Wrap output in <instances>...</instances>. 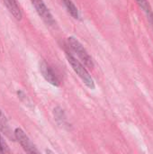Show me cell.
Wrapping results in <instances>:
<instances>
[{
    "instance_id": "1",
    "label": "cell",
    "mask_w": 153,
    "mask_h": 154,
    "mask_svg": "<svg viewBox=\"0 0 153 154\" xmlns=\"http://www.w3.org/2000/svg\"><path fill=\"white\" fill-rule=\"evenodd\" d=\"M65 55H66L68 62L69 63V65L71 66V68L73 69L75 73L81 79V80L84 82V84L88 88L95 89V88H96L95 81H94L93 78L91 77V75L89 74V72L84 67V65L79 60H78L72 54H70L69 51H65Z\"/></svg>"
},
{
    "instance_id": "2",
    "label": "cell",
    "mask_w": 153,
    "mask_h": 154,
    "mask_svg": "<svg viewBox=\"0 0 153 154\" xmlns=\"http://www.w3.org/2000/svg\"><path fill=\"white\" fill-rule=\"evenodd\" d=\"M67 41H68V44L70 47V49L78 55V57L80 59V60L84 63V65L89 69H93L95 66L93 60H92L91 56L89 55V53L87 52V51L81 44V42L77 38H75L73 36H69L67 39Z\"/></svg>"
},
{
    "instance_id": "3",
    "label": "cell",
    "mask_w": 153,
    "mask_h": 154,
    "mask_svg": "<svg viewBox=\"0 0 153 154\" xmlns=\"http://www.w3.org/2000/svg\"><path fill=\"white\" fill-rule=\"evenodd\" d=\"M14 139L19 143V144L24 150V152H26L27 153H40L38 149L32 143V141L30 140V138L24 133L23 130H22L19 127L15 128L14 131Z\"/></svg>"
},
{
    "instance_id": "4",
    "label": "cell",
    "mask_w": 153,
    "mask_h": 154,
    "mask_svg": "<svg viewBox=\"0 0 153 154\" xmlns=\"http://www.w3.org/2000/svg\"><path fill=\"white\" fill-rule=\"evenodd\" d=\"M32 5L34 6L37 14L39 16L49 25H54L55 24V19L53 18V15L51 14L50 11L43 2V0H31Z\"/></svg>"
},
{
    "instance_id": "5",
    "label": "cell",
    "mask_w": 153,
    "mask_h": 154,
    "mask_svg": "<svg viewBox=\"0 0 153 154\" xmlns=\"http://www.w3.org/2000/svg\"><path fill=\"white\" fill-rule=\"evenodd\" d=\"M39 69H40V71H41L42 77L45 79L46 81H48L52 86H55V87L60 86V79H58V77L56 76L55 72L50 68V66L45 60H40Z\"/></svg>"
},
{
    "instance_id": "6",
    "label": "cell",
    "mask_w": 153,
    "mask_h": 154,
    "mask_svg": "<svg viewBox=\"0 0 153 154\" xmlns=\"http://www.w3.org/2000/svg\"><path fill=\"white\" fill-rule=\"evenodd\" d=\"M4 4L5 5L7 10L9 11V13L18 21L22 20L23 17V14L21 11V8L18 5L17 0H3Z\"/></svg>"
},
{
    "instance_id": "7",
    "label": "cell",
    "mask_w": 153,
    "mask_h": 154,
    "mask_svg": "<svg viewBox=\"0 0 153 154\" xmlns=\"http://www.w3.org/2000/svg\"><path fill=\"white\" fill-rule=\"evenodd\" d=\"M0 131L5 134L6 137H8L9 139H14V133H12L11 128L9 126V123L5 117V116L4 115V113L2 112V110L0 109Z\"/></svg>"
},
{
    "instance_id": "8",
    "label": "cell",
    "mask_w": 153,
    "mask_h": 154,
    "mask_svg": "<svg viewBox=\"0 0 153 154\" xmlns=\"http://www.w3.org/2000/svg\"><path fill=\"white\" fill-rule=\"evenodd\" d=\"M138 5H140V7L144 11V13L147 15V18L151 25L153 29V11L151 7V5L149 4V2L147 0H136Z\"/></svg>"
},
{
    "instance_id": "9",
    "label": "cell",
    "mask_w": 153,
    "mask_h": 154,
    "mask_svg": "<svg viewBox=\"0 0 153 154\" xmlns=\"http://www.w3.org/2000/svg\"><path fill=\"white\" fill-rule=\"evenodd\" d=\"M63 4L66 7V9L68 10V12L69 13V14L73 17V18H78L79 14H78V10L76 7V5H74V3L71 0H62Z\"/></svg>"
},
{
    "instance_id": "10",
    "label": "cell",
    "mask_w": 153,
    "mask_h": 154,
    "mask_svg": "<svg viewBox=\"0 0 153 154\" xmlns=\"http://www.w3.org/2000/svg\"><path fill=\"white\" fill-rule=\"evenodd\" d=\"M54 116H55L56 120L58 122H60L61 125L66 124V116H65V114H64L63 110L60 107H56L54 109Z\"/></svg>"
},
{
    "instance_id": "11",
    "label": "cell",
    "mask_w": 153,
    "mask_h": 154,
    "mask_svg": "<svg viewBox=\"0 0 153 154\" xmlns=\"http://www.w3.org/2000/svg\"><path fill=\"white\" fill-rule=\"evenodd\" d=\"M5 152H9V150L7 149L5 143H4V141L0 135V153H5Z\"/></svg>"
}]
</instances>
